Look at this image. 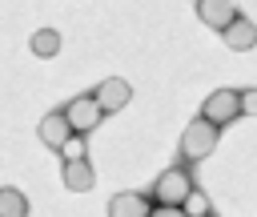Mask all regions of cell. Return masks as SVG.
Returning <instances> with one entry per match:
<instances>
[{"label": "cell", "mask_w": 257, "mask_h": 217, "mask_svg": "<svg viewBox=\"0 0 257 217\" xmlns=\"http://www.w3.org/2000/svg\"><path fill=\"white\" fill-rule=\"evenodd\" d=\"M28 48H32V56L48 60V56H56V52H60V32H56V28H36V32H32V40H28Z\"/></svg>", "instance_id": "8fae6325"}, {"label": "cell", "mask_w": 257, "mask_h": 217, "mask_svg": "<svg viewBox=\"0 0 257 217\" xmlns=\"http://www.w3.org/2000/svg\"><path fill=\"white\" fill-rule=\"evenodd\" d=\"M60 181H64V189H68V193H88V189L96 185V173H92L88 157H84V161H64Z\"/></svg>", "instance_id": "9c48e42d"}, {"label": "cell", "mask_w": 257, "mask_h": 217, "mask_svg": "<svg viewBox=\"0 0 257 217\" xmlns=\"http://www.w3.org/2000/svg\"><path fill=\"white\" fill-rule=\"evenodd\" d=\"M149 217H185V213H181V205H153Z\"/></svg>", "instance_id": "2e32d148"}, {"label": "cell", "mask_w": 257, "mask_h": 217, "mask_svg": "<svg viewBox=\"0 0 257 217\" xmlns=\"http://www.w3.org/2000/svg\"><path fill=\"white\" fill-rule=\"evenodd\" d=\"M181 213H185V217H205V213H213V209H209V197L193 185V189H189V197L181 201Z\"/></svg>", "instance_id": "4fadbf2b"}, {"label": "cell", "mask_w": 257, "mask_h": 217, "mask_svg": "<svg viewBox=\"0 0 257 217\" xmlns=\"http://www.w3.org/2000/svg\"><path fill=\"white\" fill-rule=\"evenodd\" d=\"M64 117H68L72 133H80V137H88V133L104 121V113H100L96 96H76V100H68V104H64Z\"/></svg>", "instance_id": "277c9868"}, {"label": "cell", "mask_w": 257, "mask_h": 217, "mask_svg": "<svg viewBox=\"0 0 257 217\" xmlns=\"http://www.w3.org/2000/svg\"><path fill=\"white\" fill-rule=\"evenodd\" d=\"M241 117H257V88L241 92Z\"/></svg>", "instance_id": "9a60e30c"}, {"label": "cell", "mask_w": 257, "mask_h": 217, "mask_svg": "<svg viewBox=\"0 0 257 217\" xmlns=\"http://www.w3.org/2000/svg\"><path fill=\"white\" fill-rule=\"evenodd\" d=\"M96 104H100V113H120V108H128V100H133V88H128V80L124 76H104L100 84H96Z\"/></svg>", "instance_id": "5b68a950"}, {"label": "cell", "mask_w": 257, "mask_h": 217, "mask_svg": "<svg viewBox=\"0 0 257 217\" xmlns=\"http://www.w3.org/2000/svg\"><path fill=\"white\" fill-rule=\"evenodd\" d=\"M149 213H153V205L145 193H116L108 201V217H149Z\"/></svg>", "instance_id": "30bf717a"}, {"label": "cell", "mask_w": 257, "mask_h": 217, "mask_svg": "<svg viewBox=\"0 0 257 217\" xmlns=\"http://www.w3.org/2000/svg\"><path fill=\"white\" fill-rule=\"evenodd\" d=\"M233 16H237V4H233V0H197V20H201L205 28L225 32V28L233 24Z\"/></svg>", "instance_id": "8992f818"}, {"label": "cell", "mask_w": 257, "mask_h": 217, "mask_svg": "<svg viewBox=\"0 0 257 217\" xmlns=\"http://www.w3.org/2000/svg\"><path fill=\"white\" fill-rule=\"evenodd\" d=\"M189 189H193V177H189L181 165H173V169H165V173L153 181V201H157V205H181V201L189 197Z\"/></svg>", "instance_id": "3957f363"}, {"label": "cell", "mask_w": 257, "mask_h": 217, "mask_svg": "<svg viewBox=\"0 0 257 217\" xmlns=\"http://www.w3.org/2000/svg\"><path fill=\"white\" fill-rule=\"evenodd\" d=\"M221 36H225V48H233V52H249V48L257 44V24H253L249 16H241V12H237V16H233V24H229Z\"/></svg>", "instance_id": "52a82bcc"}, {"label": "cell", "mask_w": 257, "mask_h": 217, "mask_svg": "<svg viewBox=\"0 0 257 217\" xmlns=\"http://www.w3.org/2000/svg\"><path fill=\"white\" fill-rule=\"evenodd\" d=\"M205 217H213V213H205Z\"/></svg>", "instance_id": "e0dca14e"}, {"label": "cell", "mask_w": 257, "mask_h": 217, "mask_svg": "<svg viewBox=\"0 0 257 217\" xmlns=\"http://www.w3.org/2000/svg\"><path fill=\"white\" fill-rule=\"evenodd\" d=\"M0 217H28V197L12 185L0 189Z\"/></svg>", "instance_id": "7c38bea8"}, {"label": "cell", "mask_w": 257, "mask_h": 217, "mask_svg": "<svg viewBox=\"0 0 257 217\" xmlns=\"http://www.w3.org/2000/svg\"><path fill=\"white\" fill-rule=\"evenodd\" d=\"M217 137H221V129L217 125H209L205 117H193L189 125H185V133H181V157L185 161H205L213 149H217Z\"/></svg>", "instance_id": "6da1fadb"}, {"label": "cell", "mask_w": 257, "mask_h": 217, "mask_svg": "<svg viewBox=\"0 0 257 217\" xmlns=\"http://www.w3.org/2000/svg\"><path fill=\"white\" fill-rule=\"evenodd\" d=\"M201 117H205L209 125H217V129L233 125V121L241 117V92H237V88H217V92H209L205 104H201Z\"/></svg>", "instance_id": "7a4b0ae2"}, {"label": "cell", "mask_w": 257, "mask_h": 217, "mask_svg": "<svg viewBox=\"0 0 257 217\" xmlns=\"http://www.w3.org/2000/svg\"><path fill=\"white\" fill-rule=\"evenodd\" d=\"M60 157H64V161H84V157H88V141H84L80 133H72V137L60 145Z\"/></svg>", "instance_id": "5bb4252c"}, {"label": "cell", "mask_w": 257, "mask_h": 217, "mask_svg": "<svg viewBox=\"0 0 257 217\" xmlns=\"http://www.w3.org/2000/svg\"><path fill=\"white\" fill-rule=\"evenodd\" d=\"M40 141L48 145V149H56L60 153V145L72 137V125H68V117H64V108H56V113H48V117H40Z\"/></svg>", "instance_id": "ba28073f"}]
</instances>
